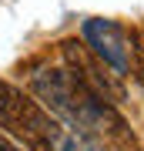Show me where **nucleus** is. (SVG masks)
Segmentation results:
<instances>
[{
	"mask_svg": "<svg viewBox=\"0 0 144 151\" xmlns=\"http://www.w3.org/2000/svg\"><path fill=\"white\" fill-rule=\"evenodd\" d=\"M30 87H34V94H37L57 118H64L74 131H80V134H87V138H97V141H104V145H117V141H131L134 145V134H131L128 121H124L121 114L114 111V104L107 101L104 94H97L80 74L50 67V70L34 74Z\"/></svg>",
	"mask_w": 144,
	"mask_h": 151,
	"instance_id": "f257e3e1",
	"label": "nucleus"
},
{
	"mask_svg": "<svg viewBox=\"0 0 144 151\" xmlns=\"http://www.w3.org/2000/svg\"><path fill=\"white\" fill-rule=\"evenodd\" d=\"M84 40L94 50L97 60H104L117 77L131 74V50H128V37L114 20L107 17H87L84 20Z\"/></svg>",
	"mask_w": 144,
	"mask_h": 151,
	"instance_id": "f03ea898",
	"label": "nucleus"
},
{
	"mask_svg": "<svg viewBox=\"0 0 144 151\" xmlns=\"http://www.w3.org/2000/svg\"><path fill=\"white\" fill-rule=\"evenodd\" d=\"M60 47H64V57L77 67V74L84 77V81L91 84L97 94H104L107 101H121V97H124V87H121V81H117V74H114V77L104 74V60L91 57V54L84 50V44H77V40H64Z\"/></svg>",
	"mask_w": 144,
	"mask_h": 151,
	"instance_id": "7ed1b4c3",
	"label": "nucleus"
},
{
	"mask_svg": "<svg viewBox=\"0 0 144 151\" xmlns=\"http://www.w3.org/2000/svg\"><path fill=\"white\" fill-rule=\"evenodd\" d=\"M0 151H24V148H17V145H14V141L7 138V134H0Z\"/></svg>",
	"mask_w": 144,
	"mask_h": 151,
	"instance_id": "20e7f679",
	"label": "nucleus"
},
{
	"mask_svg": "<svg viewBox=\"0 0 144 151\" xmlns=\"http://www.w3.org/2000/svg\"><path fill=\"white\" fill-rule=\"evenodd\" d=\"M138 74H141V81H144V54L138 57Z\"/></svg>",
	"mask_w": 144,
	"mask_h": 151,
	"instance_id": "39448f33",
	"label": "nucleus"
}]
</instances>
